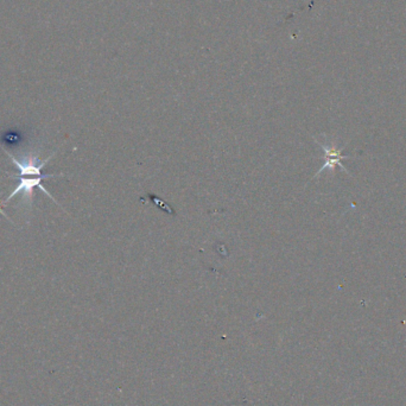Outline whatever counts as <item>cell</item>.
Returning <instances> with one entry per match:
<instances>
[{"label": "cell", "instance_id": "1", "mask_svg": "<svg viewBox=\"0 0 406 406\" xmlns=\"http://www.w3.org/2000/svg\"><path fill=\"white\" fill-rule=\"evenodd\" d=\"M61 176H63V175L60 173V175H42V176H37V178H25V176H18L17 173H10L9 178L19 180V183H18L17 186H16V189L12 191V194L9 195V196L6 197L4 203L6 204V203L9 202L10 200L13 199L14 196H17L18 194L23 193V201H24L26 204L29 203V206L31 207L32 201H34V188H36V186H39V189L48 196L49 199H52L54 202L57 203L56 200L52 197V194H50V193L44 188L43 184H41V183H42L43 180L61 178ZM57 204H58V203H57Z\"/></svg>", "mask_w": 406, "mask_h": 406}, {"label": "cell", "instance_id": "2", "mask_svg": "<svg viewBox=\"0 0 406 406\" xmlns=\"http://www.w3.org/2000/svg\"><path fill=\"white\" fill-rule=\"evenodd\" d=\"M4 151L6 152V155H9L10 160H12L13 164L16 165V168L18 169V171H19V173H17L18 176H25V178L42 176L41 170L48 164L49 160H52V156H49L47 160H41L39 153H35V152H29V153L23 155L21 158H17L8 150H4Z\"/></svg>", "mask_w": 406, "mask_h": 406}, {"label": "cell", "instance_id": "3", "mask_svg": "<svg viewBox=\"0 0 406 406\" xmlns=\"http://www.w3.org/2000/svg\"><path fill=\"white\" fill-rule=\"evenodd\" d=\"M315 140L316 143L319 144L321 149L324 151V163L323 165L321 167L320 170L316 173L314 178H319L321 173H323L324 170H330L332 173H335V168H336V167H340L345 173L350 175V171L347 170L346 167L342 164V160H350V156L342 155L343 147L339 149V147H336V144L332 142V140L327 139V137H324V142H321L319 139H315Z\"/></svg>", "mask_w": 406, "mask_h": 406}, {"label": "cell", "instance_id": "4", "mask_svg": "<svg viewBox=\"0 0 406 406\" xmlns=\"http://www.w3.org/2000/svg\"><path fill=\"white\" fill-rule=\"evenodd\" d=\"M4 206H6V204H5L4 202H1V201H0V214H3V215H4L6 219H9L10 220L9 215H6V214L4 213V211H3V207H4Z\"/></svg>", "mask_w": 406, "mask_h": 406}]
</instances>
